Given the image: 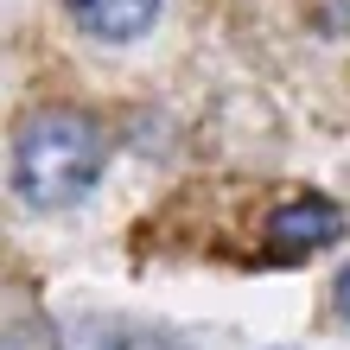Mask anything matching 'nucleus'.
Instances as JSON below:
<instances>
[{
	"label": "nucleus",
	"mask_w": 350,
	"mask_h": 350,
	"mask_svg": "<svg viewBox=\"0 0 350 350\" xmlns=\"http://www.w3.org/2000/svg\"><path fill=\"white\" fill-rule=\"evenodd\" d=\"M109 140L83 109H38L13 134V191L32 211H64L102 178Z\"/></svg>",
	"instance_id": "obj_1"
},
{
	"label": "nucleus",
	"mask_w": 350,
	"mask_h": 350,
	"mask_svg": "<svg viewBox=\"0 0 350 350\" xmlns=\"http://www.w3.org/2000/svg\"><path fill=\"white\" fill-rule=\"evenodd\" d=\"M338 236H344V211H338L332 198H319V191L280 204V211L267 217V249H274V261L319 255V249H332Z\"/></svg>",
	"instance_id": "obj_2"
},
{
	"label": "nucleus",
	"mask_w": 350,
	"mask_h": 350,
	"mask_svg": "<svg viewBox=\"0 0 350 350\" xmlns=\"http://www.w3.org/2000/svg\"><path fill=\"white\" fill-rule=\"evenodd\" d=\"M64 7L90 38H109V45H128L159 19V0H64Z\"/></svg>",
	"instance_id": "obj_3"
},
{
	"label": "nucleus",
	"mask_w": 350,
	"mask_h": 350,
	"mask_svg": "<svg viewBox=\"0 0 350 350\" xmlns=\"http://www.w3.org/2000/svg\"><path fill=\"white\" fill-rule=\"evenodd\" d=\"M338 312L350 319V267H344V274H338Z\"/></svg>",
	"instance_id": "obj_4"
}]
</instances>
